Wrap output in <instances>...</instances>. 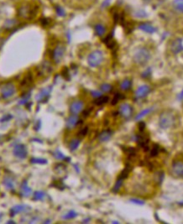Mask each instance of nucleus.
I'll return each mask as SVG.
<instances>
[{"mask_svg": "<svg viewBox=\"0 0 183 224\" xmlns=\"http://www.w3.org/2000/svg\"><path fill=\"white\" fill-rule=\"evenodd\" d=\"M40 23L43 27H47L51 24V20L50 18H41L40 20Z\"/></svg>", "mask_w": 183, "mask_h": 224, "instance_id": "e433bc0d", "label": "nucleus"}, {"mask_svg": "<svg viewBox=\"0 0 183 224\" xmlns=\"http://www.w3.org/2000/svg\"><path fill=\"white\" fill-rule=\"evenodd\" d=\"M51 91H52V86H49L47 87H44L43 89H41L39 92V93L37 94L36 97H35V100L37 102H41V101H45V100H47L49 98Z\"/></svg>", "mask_w": 183, "mask_h": 224, "instance_id": "6e6552de", "label": "nucleus"}, {"mask_svg": "<svg viewBox=\"0 0 183 224\" xmlns=\"http://www.w3.org/2000/svg\"><path fill=\"white\" fill-rule=\"evenodd\" d=\"M30 210V207H29L27 205H24V204H20V205H16L14 207H13L10 209V216H14L16 214L19 213H22V212H28Z\"/></svg>", "mask_w": 183, "mask_h": 224, "instance_id": "1a4fd4ad", "label": "nucleus"}, {"mask_svg": "<svg viewBox=\"0 0 183 224\" xmlns=\"http://www.w3.org/2000/svg\"><path fill=\"white\" fill-rule=\"evenodd\" d=\"M123 180H124V179L120 178V177L117 180V181H116V183H115L114 188H113V192L117 193L119 191V189H120V187L122 186L123 185Z\"/></svg>", "mask_w": 183, "mask_h": 224, "instance_id": "2f4dec72", "label": "nucleus"}, {"mask_svg": "<svg viewBox=\"0 0 183 224\" xmlns=\"http://www.w3.org/2000/svg\"><path fill=\"white\" fill-rule=\"evenodd\" d=\"M69 69L66 67V66H65L63 69H62V71H61V76L64 77V79H66V80H67V81H69L70 80V75H69Z\"/></svg>", "mask_w": 183, "mask_h": 224, "instance_id": "58836bf2", "label": "nucleus"}, {"mask_svg": "<svg viewBox=\"0 0 183 224\" xmlns=\"http://www.w3.org/2000/svg\"><path fill=\"white\" fill-rule=\"evenodd\" d=\"M53 155H54V157H55L56 159H60V160H65V159H66V157L65 155H63L59 150H56L55 151V152L53 153Z\"/></svg>", "mask_w": 183, "mask_h": 224, "instance_id": "c9c22d12", "label": "nucleus"}, {"mask_svg": "<svg viewBox=\"0 0 183 224\" xmlns=\"http://www.w3.org/2000/svg\"><path fill=\"white\" fill-rule=\"evenodd\" d=\"M38 13V6H29L25 5L22 6L19 9V14L24 19L27 20H32L36 16Z\"/></svg>", "mask_w": 183, "mask_h": 224, "instance_id": "7ed1b4c3", "label": "nucleus"}, {"mask_svg": "<svg viewBox=\"0 0 183 224\" xmlns=\"http://www.w3.org/2000/svg\"><path fill=\"white\" fill-rule=\"evenodd\" d=\"M160 152V146L158 144H154L153 145V148L151 151V157H155V156H157Z\"/></svg>", "mask_w": 183, "mask_h": 224, "instance_id": "4c0bfd02", "label": "nucleus"}, {"mask_svg": "<svg viewBox=\"0 0 183 224\" xmlns=\"http://www.w3.org/2000/svg\"><path fill=\"white\" fill-rule=\"evenodd\" d=\"M183 50L182 41L181 39H175L171 42V50L174 54H177L181 52Z\"/></svg>", "mask_w": 183, "mask_h": 224, "instance_id": "9b49d317", "label": "nucleus"}, {"mask_svg": "<svg viewBox=\"0 0 183 224\" xmlns=\"http://www.w3.org/2000/svg\"><path fill=\"white\" fill-rule=\"evenodd\" d=\"M29 98H30V92H29V93L27 94V96L25 95V97L22 98L20 101L19 102V104H20V105H25V104H27V102H28Z\"/></svg>", "mask_w": 183, "mask_h": 224, "instance_id": "79ce46f5", "label": "nucleus"}, {"mask_svg": "<svg viewBox=\"0 0 183 224\" xmlns=\"http://www.w3.org/2000/svg\"><path fill=\"white\" fill-rule=\"evenodd\" d=\"M94 29H95V32H96L98 36H102V35H104V34L106 33L105 26L102 25V24H97L95 25Z\"/></svg>", "mask_w": 183, "mask_h": 224, "instance_id": "4be33fe9", "label": "nucleus"}, {"mask_svg": "<svg viewBox=\"0 0 183 224\" xmlns=\"http://www.w3.org/2000/svg\"><path fill=\"white\" fill-rule=\"evenodd\" d=\"M102 42L105 43V45H107V47L108 49H114L116 47V41L114 40V37H113V34H110L102 40Z\"/></svg>", "mask_w": 183, "mask_h": 224, "instance_id": "2eb2a0df", "label": "nucleus"}, {"mask_svg": "<svg viewBox=\"0 0 183 224\" xmlns=\"http://www.w3.org/2000/svg\"><path fill=\"white\" fill-rule=\"evenodd\" d=\"M21 192L23 194V196H25V197H28L31 194H32V190L31 188L29 187L28 186V182L27 180H24L22 184H21Z\"/></svg>", "mask_w": 183, "mask_h": 224, "instance_id": "f3484780", "label": "nucleus"}, {"mask_svg": "<svg viewBox=\"0 0 183 224\" xmlns=\"http://www.w3.org/2000/svg\"><path fill=\"white\" fill-rule=\"evenodd\" d=\"M173 6L177 11L183 13V0H174Z\"/></svg>", "mask_w": 183, "mask_h": 224, "instance_id": "cd10ccee", "label": "nucleus"}, {"mask_svg": "<svg viewBox=\"0 0 183 224\" xmlns=\"http://www.w3.org/2000/svg\"><path fill=\"white\" fill-rule=\"evenodd\" d=\"M89 221H90V218H87V219H85V220L82 221V223H87Z\"/></svg>", "mask_w": 183, "mask_h": 224, "instance_id": "5fc2aeb1", "label": "nucleus"}, {"mask_svg": "<svg viewBox=\"0 0 183 224\" xmlns=\"http://www.w3.org/2000/svg\"><path fill=\"white\" fill-rule=\"evenodd\" d=\"M112 135H113V132L110 130H105V131H102V133L99 135V140L101 141V142H107V141H108L110 139H111V137H112Z\"/></svg>", "mask_w": 183, "mask_h": 224, "instance_id": "aec40b11", "label": "nucleus"}, {"mask_svg": "<svg viewBox=\"0 0 183 224\" xmlns=\"http://www.w3.org/2000/svg\"><path fill=\"white\" fill-rule=\"evenodd\" d=\"M91 95H92L93 98H98L102 96V92H99V91H92V92H91Z\"/></svg>", "mask_w": 183, "mask_h": 224, "instance_id": "a18cd8bd", "label": "nucleus"}, {"mask_svg": "<svg viewBox=\"0 0 183 224\" xmlns=\"http://www.w3.org/2000/svg\"><path fill=\"white\" fill-rule=\"evenodd\" d=\"M108 100H109V98L108 97V96H101L100 98H98L94 103L96 104V105H98V106H101L102 104H105L107 102H108Z\"/></svg>", "mask_w": 183, "mask_h": 224, "instance_id": "bb28decb", "label": "nucleus"}, {"mask_svg": "<svg viewBox=\"0 0 183 224\" xmlns=\"http://www.w3.org/2000/svg\"><path fill=\"white\" fill-rule=\"evenodd\" d=\"M78 216V213L73 211V210H72V211H70L67 213H66L65 215H63L62 216V218L63 219H65V220H69V219H73L75 217H77Z\"/></svg>", "mask_w": 183, "mask_h": 224, "instance_id": "c756f323", "label": "nucleus"}, {"mask_svg": "<svg viewBox=\"0 0 183 224\" xmlns=\"http://www.w3.org/2000/svg\"><path fill=\"white\" fill-rule=\"evenodd\" d=\"M150 91H151V88H150L149 86L143 85L141 86H139L137 89V91L135 92V96H136L137 98H145L150 92Z\"/></svg>", "mask_w": 183, "mask_h": 224, "instance_id": "ddd939ff", "label": "nucleus"}, {"mask_svg": "<svg viewBox=\"0 0 183 224\" xmlns=\"http://www.w3.org/2000/svg\"><path fill=\"white\" fill-rule=\"evenodd\" d=\"M176 117L172 111L166 110L162 112L159 118V124L163 129H168L175 126Z\"/></svg>", "mask_w": 183, "mask_h": 224, "instance_id": "f257e3e1", "label": "nucleus"}, {"mask_svg": "<svg viewBox=\"0 0 183 224\" xmlns=\"http://www.w3.org/2000/svg\"><path fill=\"white\" fill-rule=\"evenodd\" d=\"M135 16L139 17V18H145V17L147 16V14L145 12H144L142 10H139V12H137L135 14Z\"/></svg>", "mask_w": 183, "mask_h": 224, "instance_id": "de8ad7c7", "label": "nucleus"}, {"mask_svg": "<svg viewBox=\"0 0 183 224\" xmlns=\"http://www.w3.org/2000/svg\"><path fill=\"white\" fill-rule=\"evenodd\" d=\"M100 87H101V90H102V92H109L113 89V86L110 85V84H108V83L102 84V85H101Z\"/></svg>", "mask_w": 183, "mask_h": 224, "instance_id": "ea45409f", "label": "nucleus"}, {"mask_svg": "<svg viewBox=\"0 0 183 224\" xmlns=\"http://www.w3.org/2000/svg\"><path fill=\"white\" fill-rule=\"evenodd\" d=\"M123 26H124V30H125V32L127 34H130V33L132 32L134 27V24L132 22H124Z\"/></svg>", "mask_w": 183, "mask_h": 224, "instance_id": "7c9ffc66", "label": "nucleus"}, {"mask_svg": "<svg viewBox=\"0 0 183 224\" xmlns=\"http://www.w3.org/2000/svg\"><path fill=\"white\" fill-rule=\"evenodd\" d=\"M145 122H143V121H141V122H139V125H138V128H139V130L140 131V132H143V131L145 130Z\"/></svg>", "mask_w": 183, "mask_h": 224, "instance_id": "49530a36", "label": "nucleus"}, {"mask_svg": "<svg viewBox=\"0 0 183 224\" xmlns=\"http://www.w3.org/2000/svg\"><path fill=\"white\" fill-rule=\"evenodd\" d=\"M130 202L134 204H137V205H139V206H142L145 204V201H142V200H139V199H136V198H132V199L130 200Z\"/></svg>", "mask_w": 183, "mask_h": 224, "instance_id": "37998d69", "label": "nucleus"}, {"mask_svg": "<svg viewBox=\"0 0 183 224\" xmlns=\"http://www.w3.org/2000/svg\"><path fill=\"white\" fill-rule=\"evenodd\" d=\"M153 107H151V108H146V109H144L143 111H141L140 113L139 114H137L136 115V117H135V120H140L141 118H143L144 117H145L146 116L147 114H149L150 113H151L152 111H153Z\"/></svg>", "mask_w": 183, "mask_h": 224, "instance_id": "b1692460", "label": "nucleus"}, {"mask_svg": "<svg viewBox=\"0 0 183 224\" xmlns=\"http://www.w3.org/2000/svg\"><path fill=\"white\" fill-rule=\"evenodd\" d=\"M120 87H121V89L124 90V91H127V90L130 89V88L131 87L130 80H124V81L121 83Z\"/></svg>", "mask_w": 183, "mask_h": 224, "instance_id": "f704fd0d", "label": "nucleus"}, {"mask_svg": "<svg viewBox=\"0 0 183 224\" xmlns=\"http://www.w3.org/2000/svg\"><path fill=\"white\" fill-rule=\"evenodd\" d=\"M172 171L177 176L183 177V162L174 161L172 164Z\"/></svg>", "mask_w": 183, "mask_h": 224, "instance_id": "f8f14e48", "label": "nucleus"}, {"mask_svg": "<svg viewBox=\"0 0 183 224\" xmlns=\"http://www.w3.org/2000/svg\"><path fill=\"white\" fill-rule=\"evenodd\" d=\"M44 223H50V220H47L44 222Z\"/></svg>", "mask_w": 183, "mask_h": 224, "instance_id": "4d7b16f0", "label": "nucleus"}, {"mask_svg": "<svg viewBox=\"0 0 183 224\" xmlns=\"http://www.w3.org/2000/svg\"><path fill=\"white\" fill-rule=\"evenodd\" d=\"M33 82V77L32 75L30 73H28L26 76H25L24 79L22 80V82H21V86H29L31 85V83Z\"/></svg>", "mask_w": 183, "mask_h": 224, "instance_id": "5701e85b", "label": "nucleus"}, {"mask_svg": "<svg viewBox=\"0 0 183 224\" xmlns=\"http://www.w3.org/2000/svg\"><path fill=\"white\" fill-rule=\"evenodd\" d=\"M119 113L122 115L124 118H130L132 113H133V108L132 107L128 104V103H123L119 107Z\"/></svg>", "mask_w": 183, "mask_h": 224, "instance_id": "9d476101", "label": "nucleus"}, {"mask_svg": "<svg viewBox=\"0 0 183 224\" xmlns=\"http://www.w3.org/2000/svg\"><path fill=\"white\" fill-rule=\"evenodd\" d=\"M2 217H3V214H2V213H0V221L2 220Z\"/></svg>", "mask_w": 183, "mask_h": 224, "instance_id": "13d9d810", "label": "nucleus"}, {"mask_svg": "<svg viewBox=\"0 0 183 224\" xmlns=\"http://www.w3.org/2000/svg\"><path fill=\"white\" fill-rule=\"evenodd\" d=\"M103 53L102 50H94L87 57V63L91 67H97L101 65L103 61Z\"/></svg>", "mask_w": 183, "mask_h": 224, "instance_id": "20e7f679", "label": "nucleus"}, {"mask_svg": "<svg viewBox=\"0 0 183 224\" xmlns=\"http://www.w3.org/2000/svg\"><path fill=\"white\" fill-rule=\"evenodd\" d=\"M0 92L2 97L4 99H8L14 96L16 92V87L13 83H6L4 86H1L0 88Z\"/></svg>", "mask_w": 183, "mask_h": 224, "instance_id": "39448f33", "label": "nucleus"}, {"mask_svg": "<svg viewBox=\"0 0 183 224\" xmlns=\"http://www.w3.org/2000/svg\"><path fill=\"white\" fill-rule=\"evenodd\" d=\"M13 117L11 115H7V116H4V118H2V119H0V122H4V121H8L9 119H11Z\"/></svg>", "mask_w": 183, "mask_h": 224, "instance_id": "3c124183", "label": "nucleus"}, {"mask_svg": "<svg viewBox=\"0 0 183 224\" xmlns=\"http://www.w3.org/2000/svg\"><path fill=\"white\" fill-rule=\"evenodd\" d=\"M40 69V71H39V76H43V75H45V74L50 73L51 71V66L50 65L48 62H44L42 65L39 67Z\"/></svg>", "mask_w": 183, "mask_h": 224, "instance_id": "a211bd4d", "label": "nucleus"}, {"mask_svg": "<svg viewBox=\"0 0 183 224\" xmlns=\"http://www.w3.org/2000/svg\"><path fill=\"white\" fill-rule=\"evenodd\" d=\"M83 106H84V104L81 101H76V102H73L71 104L70 111L72 114H78L82 110Z\"/></svg>", "mask_w": 183, "mask_h": 224, "instance_id": "4468645a", "label": "nucleus"}, {"mask_svg": "<svg viewBox=\"0 0 183 224\" xmlns=\"http://www.w3.org/2000/svg\"><path fill=\"white\" fill-rule=\"evenodd\" d=\"M151 69H150V68H149V69H147L146 71H145V72H143V73H142V77H144V78L148 77H149V76L151 75Z\"/></svg>", "mask_w": 183, "mask_h": 224, "instance_id": "09e8293b", "label": "nucleus"}, {"mask_svg": "<svg viewBox=\"0 0 183 224\" xmlns=\"http://www.w3.org/2000/svg\"><path fill=\"white\" fill-rule=\"evenodd\" d=\"M3 184L4 185V186L9 191H14V181L10 177H5L4 179V181H3Z\"/></svg>", "mask_w": 183, "mask_h": 224, "instance_id": "412c9836", "label": "nucleus"}, {"mask_svg": "<svg viewBox=\"0 0 183 224\" xmlns=\"http://www.w3.org/2000/svg\"><path fill=\"white\" fill-rule=\"evenodd\" d=\"M177 98H178V100H179V101H181V100H183V89H182V91L181 92V93L178 95Z\"/></svg>", "mask_w": 183, "mask_h": 224, "instance_id": "864d4df0", "label": "nucleus"}, {"mask_svg": "<svg viewBox=\"0 0 183 224\" xmlns=\"http://www.w3.org/2000/svg\"><path fill=\"white\" fill-rule=\"evenodd\" d=\"M80 139H72L69 144V148L70 150L71 151H75L77 149H78L79 145H80Z\"/></svg>", "mask_w": 183, "mask_h": 224, "instance_id": "c85d7f7f", "label": "nucleus"}, {"mask_svg": "<svg viewBox=\"0 0 183 224\" xmlns=\"http://www.w3.org/2000/svg\"><path fill=\"white\" fill-rule=\"evenodd\" d=\"M178 204H179V205H181V206H183V201H181V202H178Z\"/></svg>", "mask_w": 183, "mask_h": 224, "instance_id": "bf43d9fd", "label": "nucleus"}, {"mask_svg": "<svg viewBox=\"0 0 183 224\" xmlns=\"http://www.w3.org/2000/svg\"><path fill=\"white\" fill-rule=\"evenodd\" d=\"M132 170V167L130 166V165H129V164H127L126 166L124 168V170L121 172V174H120V178H122V179H126L127 177L129 176V174H130V172Z\"/></svg>", "mask_w": 183, "mask_h": 224, "instance_id": "a878e982", "label": "nucleus"}, {"mask_svg": "<svg viewBox=\"0 0 183 224\" xmlns=\"http://www.w3.org/2000/svg\"><path fill=\"white\" fill-rule=\"evenodd\" d=\"M65 51L66 48L63 45H57L55 48L54 51H53V60L56 64L61 62L62 58L64 56Z\"/></svg>", "mask_w": 183, "mask_h": 224, "instance_id": "0eeeda50", "label": "nucleus"}, {"mask_svg": "<svg viewBox=\"0 0 183 224\" xmlns=\"http://www.w3.org/2000/svg\"><path fill=\"white\" fill-rule=\"evenodd\" d=\"M13 154L15 157L19 158V159H25L27 157V155H28L27 148H26L25 144H17L13 150Z\"/></svg>", "mask_w": 183, "mask_h": 224, "instance_id": "423d86ee", "label": "nucleus"}, {"mask_svg": "<svg viewBox=\"0 0 183 224\" xmlns=\"http://www.w3.org/2000/svg\"><path fill=\"white\" fill-rule=\"evenodd\" d=\"M87 132H88V127H84L82 129H81V131L78 133V135L81 136V137H84L86 135H87Z\"/></svg>", "mask_w": 183, "mask_h": 224, "instance_id": "c03bdc74", "label": "nucleus"}, {"mask_svg": "<svg viewBox=\"0 0 183 224\" xmlns=\"http://www.w3.org/2000/svg\"><path fill=\"white\" fill-rule=\"evenodd\" d=\"M30 162L32 164H39V165H45L47 164V159L43 158H32L30 159Z\"/></svg>", "mask_w": 183, "mask_h": 224, "instance_id": "473e14b6", "label": "nucleus"}, {"mask_svg": "<svg viewBox=\"0 0 183 224\" xmlns=\"http://www.w3.org/2000/svg\"><path fill=\"white\" fill-rule=\"evenodd\" d=\"M139 29L143 30L144 32L149 33V34H153L156 31V29L149 24H141L139 25Z\"/></svg>", "mask_w": 183, "mask_h": 224, "instance_id": "6ab92c4d", "label": "nucleus"}, {"mask_svg": "<svg viewBox=\"0 0 183 224\" xmlns=\"http://www.w3.org/2000/svg\"><path fill=\"white\" fill-rule=\"evenodd\" d=\"M56 14L59 15V16H61V17L66 16L65 10L61 8V6H56Z\"/></svg>", "mask_w": 183, "mask_h": 224, "instance_id": "a19ab883", "label": "nucleus"}, {"mask_svg": "<svg viewBox=\"0 0 183 224\" xmlns=\"http://www.w3.org/2000/svg\"><path fill=\"white\" fill-rule=\"evenodd\" d=\"M113 223H117V224H118V222H117V221H114V222H113Z\"/></svg>", "mask_w": 183, "mask_h": 224, "instance_id": "052dcab7", "label": "nucleus"}, {"mask_svg": "<svg viewBox=\"0 0 183 224\" xmlns=\"http://www.w3.org/2000/svg\"><path fill=\"white\" fill-rule=\"evenodd\" d=\"M7 223H15V222H14V221L9 220V221H8V222H7Z\"/></svg>", "mask_w": 183, "mask_h": 224, "instance_id": "6e6d98bb", "label": "nucleus"}, {"mask_svg": "<svg viewBox=\"0 0 183 224\" xmlns=\"http://www.w3.org/2000/svg\"><path fill=\"white\" fill-rule=\"evenodd\" d=\"M78 122H79L78 116L77 114H73V115L70 116L69 118H67V120H66V127L68 129H73L77 124H78Z\"/></svg>", "mask_w": 183, "mask_h": 224, "instance_id": "dca6fc26", "label": "nucleus"}, {"mask_svg": "<svg viewBox=\"0 0 183 224\" xmlns=\"http://www.w3.org/2000/svg\"><path fill=\"white\" fill-rule=\"evenodd\" d=\"M109 4H110V0H104V1H103V3L102 4V8H106V7H108Z\"/></svg>", "mask_w": 183, "mask_h": 224, "instance_id": "603ef678", "label": "nucleus"}, {"mask_svg": "<svg viewBox=\"0 0 183 224\" xmlns=\"http://www.w3.org/2000/svg\"><path fill=\"white\" fill-rule=\"evenodd\" d=\"M123 98H124V96H123L122 94L119 93V92H117V93L114 95V98H113V100H112V102H111V104H112V105H116L118 102V101H119L120 99H123Z\"/></svg>", "mask_w": 183, "mask_h": 224, "instance_id": "72a5a7b5", "label": "nucleus"}, {"mask_svg": "<svg viewBox=\"0 0 183 224\" xmlns=\"http://www.w3.org/2000/svg\"><path fill=\"white\" fill-rule=\"evenodd\" d=\"M134 61L139 65H144L146 64L151 59V52L150 50L145 47L139 48L134 54Z\"/></svg>", "mask_w": 183, "mask_h": 224, "instance_id": "f03ea898", "label": "nucleus"}, {"mask_svg": "<svg viewBox=\"0 0 183 224\" xmlns=\"http://www.w3.org/2000/svg\"><path fill=\"white\" fill-rule=\"evenodd\" d=\"M45 197V193L42 191H37L34 192L33 200L34 201H42Z\"/></svg>", "mask_w": 183, "mask_h": 224, "instance_id": "393cba45", "label": "nucleus"}, {"mask_svg": "<svg viewBox=\"0 0 183 224\" xmlns=\"http://www.w3.org/2000/svg\"><path fill=\"white\" fill-rule=\"evenodd\" d=\"M92 111H93V107H90V108L86 109L85 111H83V116H84V117H87V116L91 114Z\"/></svg>", "mask_w": 183, "mask_h": 224, "instance_id": "8fccbe9b", "label": "nucleus"}]
</instances>
